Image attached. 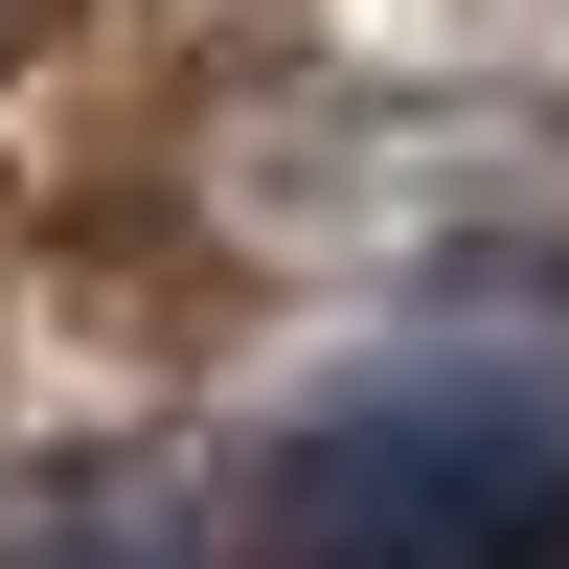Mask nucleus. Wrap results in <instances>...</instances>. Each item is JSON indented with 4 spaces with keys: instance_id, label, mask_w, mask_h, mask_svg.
Segmentation results:
<instances>
[{
    "instance_id": "nucleus-1",
    "label": "nucleus",
    "mask_w": 569,
    "mask_h": 569,
    "mask_svg": "<svg viewBox=\"0 0 569 569\" xmlns=\"http://www.w3.org/2000/svg\"><path fill=\"white\" fill-rule=\"evenodd\" d=\"M547 525H569L547 388H388L273 479V569H525Z\"/></svg>"
}]
</instances>
